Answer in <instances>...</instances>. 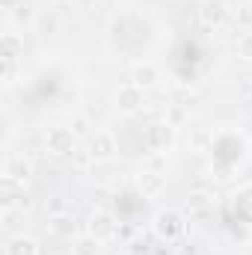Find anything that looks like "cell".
<instances>
[{
	"label": "cell",
	"mask_w": 252,
	"mask_h": 255,
	"mask_svg": "<svg viewBox=\"0 0 252 255\" xmlns=\"http://www.w3.org/2000/svg\"><path fill=\"white\" fill-rule=\"evenodd\" d=\"M145 104V95H142V86H136V83H127L122 86L119 92H116V107H119V113H136L139 107Z\"/></svg>",
	"instance_id": "obj_5"
},
{
	"label": "cell",
	"mask_w": 252,
	"mask_h": 255,
	"mask_svg": "<svg viewBox=\"0 0 252 255\" xmlns=\"http://www.w3.org/2000/svg\"><path fill=\"white\" fill-rule=\"evenodd\" d=\"M235 21H238V27H241L244 33H252V0H244V3L238 6Z\"/></svg>",
	"instance_id": "obj_16"
},
{
	"label": "cell",
	"mask_w": 252,
	"mask_h": 255,
	"mask_svg": "<svg viewBox=\"0 0 252 255\" xmlns=\"http://www.w3.org/2000/svg\"><path fill=\"white\" fill-rule=\"evenodd\" d=\"M235 214L252 226V187H244L241 193H235Z\"/></svg>",
	"instance_id": "obj_11"
},
{
	"label": "cell",
	"mask_w": 252,
	"mask_h": 255,
	"mask_svg": "<svg viewBox=\"0 0 252 255\" xmlns=\"http://www.w3.org/2000/svg\"><path fill=\"white\" fill-rule=\"evenodd\" d=\"M184 229H187V223H184V217H181L178 211H160V214L154 217V232H157V238L166 241V244H175V241L184 235Z\"/></svg>",
	"instance_id": "obj_2"
},
{
	"label": "cell",
	"mask_w": 252,
	"mask_h": 255,
	"mask_svg": "<svg viewBox=\"0 0 252 255\" xmlns=\"http://www.w3.org/2000/svg\"><path fill=\"white\" fill-rule=\"evenodd\" d=\"M71 130H74V133H86V119L80 116V119L74 122V128H71Z\"/></svg>",
	"instance_id": "obj_18"
},
{
	"label": "cell",
	"mask_w": 252,
	"mask_h": 255,
	"mask_svg": "<svg viewBox=\"0 0 252 255\" xmlns=\"http://www.w3.org/2000/svg\"><path fill=\"white\" fill-rule=\"evenodd\" d=\"M101 244H104V241H98V238H92V235L86 232L83 238H77V241L71 244V255H101Z\"/></svg>",
	"instance_id": "obj_13"
},
{
	"label": "cell",
	"mask_w": 252,
	"mask_h": 255,
	"mask_svg": "<svg viewBox=\"0 0 252 255\" xmlns=\"http://www.w3.org/2000/svg\"><path fill=\"white\" fill-rule=\"evenodd\" d=\"M6 255H42V247L30 235H15L6 241Z\"/></svg>",
	"instance_id": "obj_9"
},
{
	"label": "cell",
	"mask_w": 252,
	"mask_h": 255,
	"mask_svg": "<svg viewBox=\"0 0 252 255\" xmlns=\"http://www.w3.org/2000/svg\"><path fill=\"white\" fill-rule=\"evenodd\" d=\"M116 151H119V145H116L110 130H95L89 136V157L92 160H110V157H116Z\"/></svg>",
	"instance_id": "obj_3"
},
{
	"label": "cell",
	"mask_w": 252,
	"mask_h": 255,
	"mask_svg": "<svg viewBox=\"0 0 252 255\" xmlns=\"http://www.w3.org/2000/svg\"><path fill=\"white\" fill-rule=\"evenodd\" d=\"M238 57L247 60V63H252V33H244V36L238 39Z\"/></svg>",
	"instance_id": "obj_17"
},
{
	"label": "cell",
	"mask_w": 252,
	"mask_h": 255,
	"mask_svg": "<svg viewBox=\"0 0 252 255\" xmlns=\"http://www.w3.org/2000/svg\"><path fill=\"white\" fill-rule=\"evenodd\" d=\"M136 190H139L142 199H157V196H163V190H166V175H160V172H154V169L139 172Z\"/></svg>",
	"instance_id": "obj_6"
},
{
	"label": "cell",
	"mask_w": 252,
	"mask_h": 255,
	"mask_svg": "<svg viewBox=\"0 0 252 255\" xmlns=\"http://www.w3.org/2000/svg\"><path fill=\"white\" fill-rule=\"evenodd\" d=\"M48 229H51L54 235H60V238H71L74 229H77V223H74V217H68V214H54V217L48 220Z\"/></svg>",
	"instance_id": "obj_12"
},
{
	"label": "cell",
	"mask_w": 252,
	"mask_h": 255,
	"mask_svg": "<svg viewBox=\"0 0 252 255\" xmlns=\"http://www.w3.org/2000/svg\"><path fill=\"white\" fill-rule=\"evenodd\" d=\"M45 145H48V151L57 154V157H74V154H77V133H74L71 128L57 125L45 133Z\"/></svg>",
	"instance_id": "obj_1"
},
{
	"label": "cell",
	"mask_w": 252,
	"mask_h": 255,
	"mask_svg": "<svg viewBox=\"0 0 252 255\" xmlns=\"http://www.w3.org/2000/svg\"><path fill=\"white\" fill-rule=\"evenodd\" d=\"M89 235L98 238V241L113 238V235H116V223H113V217L104 214V211H95V214L89 217Z\"/></svg>",
	"instance_id": "obj_8"
},
{
	"label": "cell",
	"mask_w": 252,
	"mask_h": 255,
	"mask_svg": "<svg viewBox=\"0 0 252 255\" xmlns=\"http://www.w3.org/2000/svg\"><path fill=\"white\" fill-rule=\"evenodd\" d=\"M202 15H205L208 24H220V21L226 18V3H223V0H208L205 9H202Z\"/></svg>",
	"instance_id": "obj_15"
},
{
	"label": "cell",
	"mask_w": 252,
	"mask_h": 255,
	"mask_svg": "<svg viewBox=\"0 0 252 255\" xmlns=\"http://www.w3.org/2000/svg\"><path fill=\"white\" fill-rule=\"evenodd\" d=\"M24 51V39L18 33H6L3 36V63H12L15 57H21Z\"/></svg>",
	"instance_id": "obj_14"
},
{
	"label": "cell",
	"mask_w": 252,
	"mask_h": 255,
	"mask_svg": "<svg viewBox=\"0 0 252 255\" xmlns=\"http://www.w3.org/2000/svg\"><path fill=\"white\" fill-rule=\"evenodd\" d=\"M30 172H33V163H30L24 154H9L6 163H3V175H6V181H24Z\"/></svg>",
	"instance_id": "obj_7"
},
{
	"label": "cell",
	"mask_w": 252,
	"mask_h": 255,
	"mask_svg": "<svg viewBox=\"0 0 252 255\" xmlns=\"http://www.w3.org/2000/svg\"><path fill=\"white\" fill-rule=\"evenodd\" d=\"M157 80H160V68L154 63L142 60V63L133 65V83H136V86H151V83H157Z\"/></svg>",
	"instance_id": "obj_10"
},
{
	"label": "cell",
	"mask_w": 252,
	"mask_h": 255,
	"mask_svg": "<svg viewBox=\"0 0 252 255\" xmlns=\"http://www.w3.org/2000/svg\"><path fill=\"white\" fill-rule=\"evenodd\" d=\"M175 139V130L169 122H157V125H148L145 128V145L151 151H166Z\"/></svg>",
	"instance_id": "obj_4"
}]
</instances>
